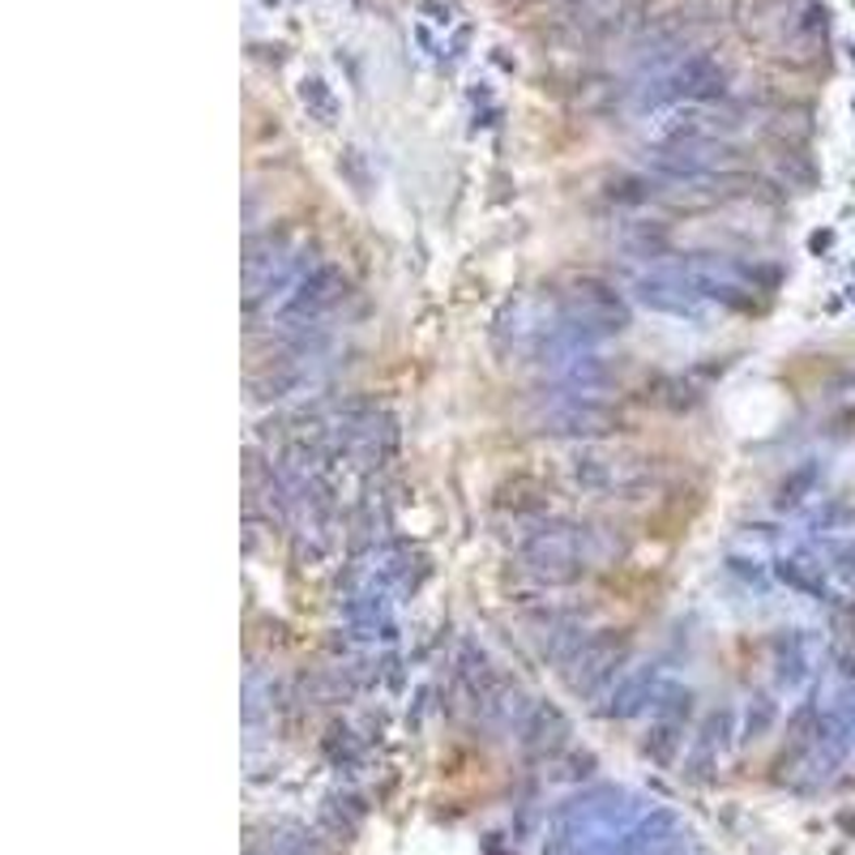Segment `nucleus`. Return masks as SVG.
Wrapping results in <instances>:
<instances>
[{
  "label": "nucleus",
  "mask_w": 855,
  "mask_h": 855,
  "mask_svg": "<svg viewBox=\"0 0 855 855\" xmlns=\"http://www.w3.org/2000/svg\"><path fill=\"white\" fill-rule=\"evenodd\" d=\"M637 300L655 313L693 317L706 308H741L753 300V274L744 266L719 257H688V261H655L637 279Z\"/></svg>",
  "instance_id": "obj_1"
},
{
  "label": "nucleus",
  "mask_w": 855,
  "mask_h": 855,
  "mask_svg": "<svg viewBox=\"0 0 855 855\" xmlns=\"http://www.w3.org/2000/svg\"><path fill=\"white\" fill-rule=\"evenodd\" d=\"M526 557L539 573H552V577H573L577 570H586V535L573 530V526H543L530 535L526 543Z\"/></svg>",
  "instance_id": "obj_2"
},
{
  "label": "nucleus",
  "mask_w": 855,
  "mask_h": 855,
  "mask_svg": "<svg viewBox=\"0 0 855 855\" xmlns=\"http://www.w3.org/2000/svg\"><path fill=\"white\" fill-rule=\"evenodd\" d=\"M300 99H304V108H317L326 120L334 115V95H330V86H326L321 77H308V82H304V90H300Z\"/></svg>",
  "instance_id": "obj_3"
}]
</instances>
